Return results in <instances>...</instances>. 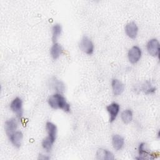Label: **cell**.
I'll list each match as a JSON object with an SVG mask.
<instances>
[{
    "mask_svg": "<svg viewBox=\"0 0 160 160\" xmlns=\"http://www.w3.org/2000/svg\"><path fill=\"white\" fill-rule=\"evenodd\" d=\"M48 102L49 106L54 109H62L66 112L71 111L70 104L61 93L56 92L49 96Z\"/></svg>",
    "mask_w": 160,
    "mask_h": 160,
    "instance_id": "6da1fadb",
    "label": "cell"
},
{
    "mask_svg": "<svg viewBox=\"0 0 160 160\" xmlns=\"http://www.w3.org/2000/svg\"><path fill=\"white\" fill-rule=\"evenodd\" d=\"M79 49L86 54L91 55L94 52V44L91 39L87 36H84L81 38L79 43Z\"/></svg>",
    "mask_w": 160,
    "mask_h": 160,
    "instance_id": "7a4b0ae2",
    "label": "cell"
},
{
    "mask_svg": "<svg viewBox=\"0 0 160 160\" xmlns=\"http://www.w3.org/2000/svg\"><path fill=\"white\" fill-rule=\"evenodd\" d=\"M142 56V51L138 46H134L128 52V58L131 64H136L139 61Z\"/></svg>",
    "mask_w": 160,
    "mask_h": 160,
    "instance_id": "3957f363",
    "label": "cell"
},
{
    "mask_svg": "<svg viewBox=\"0 0 160 160\" xmlns=\"http://www.w3.org/2000/svg\"><path fill=\"white\" fill-rule=\"evenodd\" d=\"M11 110L16 114V116L20 118L23 114V107H22V101L19 98H15L10 103L9 105Z\"/></svg>",
    "mask_w": 160,
    "mask_h": 160,
    "instance_id": "277c9868",
    "label": "cell"
},
{
    "mask_svg": "<svg viewBox=\"0 0 160 160\" xmlns=\"http://www.w3.org/2000/svg\"><path fill=\"white\" fill-rule=\"evenodd\" d=\"M147 51L149 55L153 57H159V42L156 38L151 39L146 44Z\"/></svg>",
    "mask_w": 160,
    "mask_h": 160,
    "instance_id": "5b68a950",
    "label": "cell"
},
{
    "mask_svg": "<svg viewBox=\"0 0 160 160\" xmlns=\"http://www.w3.org/2000/svg\"><path fill=\"white\" fill-rule=\"evenodd\" d=\"M106 110L109 113V122H113L120 111V106L117 102H112L106 106Z\"/></svg>",
    "mask_w": 160,
    "mask_h": 160,
    "instance_id": "8992f818",
    "label": "cell"
},
{
    "mask_svg": "<svg viewBox=\"0 0 160 160\" xmlns=\"http://www.w3.org/2000/svg\"><path fill=\"white\" fill-rule=\"evenodd\" d=\"M18 126V121L15 118H10L5 121L4 130L8 138L17 131Z\"/></svg>",
    "mask_w": 160,
    "mask_h": 160,
    "instance_id": "52a82bcc",
    "label": "cell"
},
{
    "mask_svg": "<svg viewBox=\"0 0 160 160\" xmlns=\"http://www.w3.org/2000/svg\"><path fill=\"white\" fill-rule=\"evenodd\" d=\"M138 153L139 157L137 159H154L155 156L149 151L148 148L147 144L144 142H141L139 144L138 147Z\"/></svg>",
    "mask_w": 160,
    "mask_h": 160,
    "instance_id": "ba28073f",
    "label": "cell"
},
{
    "mask_svg": "<svg viewBox=\"0 0 160 160\" xmlns=\"http://www.w3.org/2000/svg\"><path fill=\"white\" fill-rule=\"evenodd\" d=\"M138 27L134 22H129L125 26V32L131 39H136L138 34Z\"/></svg>",
    "mask_w": 160,
    "mask_h": 160,
    "instance_id": "9c48e42d",
    "label": "cell"
},
{
    "mask_svg": "<svg viewBox=\"0 0 160 160\" xmlns=\"http://www.w3.org/2000/svg\"><path fill=\"white\" fill-rule=\"evenodd\" d=\"M9 139L12 143V144L16 148H19L21 146L22 139H23V134L21 131H16L12 134H11Z\"/></svg>",
    "mask_w": 160,
    "mask_h": 160,
    "instance_id": "30bf717a",
    "label": "cell"
},
{
    "mask_svg": "<svg viewBox=\"0 0 160 160\" xmlns=\"http://www.w3.org/2000/svg\"><path fill=\"white\" fill-rule=\"evenodd\" d=\"M111 87L114 96L121 95L124 91V84L118 79H113L111 81Z\"/></svg>",
    "mask_w": 160,
    "mask_h": 160,
    "instance_id": "8fae6325",
    "label": "cell"
},
{
    "mask_svg": "<svg viewBox=\"0 0 160 160\" xmlns=\"http://www.w3.org/2000/svg\"><path fill=\"white\" fill-rule=\"evenodd\" d=\"M96 159L101 160H113L114 156L113 153L104 148H99L96 152Z\"/></svg>",
    "mask_w": 160,
    "mask_h": 160,
    "instance_id": "7c38bea8",
    "label": "cell"
},
{
    "mask_svg": "<svg viewBox=\"0 0 160 160\" xmlns=\"http://www.w3.org/2000/svg\"><path fill=\"white\" fill-rule=\"evenodd\" d=\"M46 130L48 133V137L55 142L58 133L56 125L52 122L48 121L46 123Z\"/></svg>",
    "mask_w": 160,
    "mask_h": 160,
    "instance_id": "4fadbf2b",
    "label": "cell"
},
{
    "mask_svg": "<svg viewBox=\"0 0 160 160\" xmlns=\"http://www.w3.org/2000/svg\"><path fill=\"white\" fill-rule=\"evenodd\" d=\"M63 52L62 46L58 42H54L50 49V54L54 60L58 59Z\"/></svg>",
    "mask_w": 160,
    "mask_h": 160,
    "instance_id": "5bb4252c",
    "label": "cell"
},
{
    "mask_svg": "<svg viewBox=\"0 0 160 160\" xmlns=\"http://www.w3.org/2000/svg\"><path fill=\"white\" fill-rule=\"evenodd\" d=\"M112 144L116 151H120L124 147V139L121 135L114 134L112 137Z\"/></svg>",
    "mask_w": 160,
    "mask_h": 160,
    "instance_id": "9a60e30c",
    "label": "cell"
},
{
    "mask_svg": "<svg viewBox=\"0 0 160 160\" xmlns=\"http://www.w3.org/2000/svg\"><path fill=\"white\" fill-rule=\"evenodd\" d=\"M62 26L59 24L56 23L54 24L52 27V39L53 42H56L58 39L61 36L62 33Z\"/></svg>",
    "mask_w": 160,
    "mask_h": 160,
    "instance_id": "2e32d148",
    "label": "cell"
},
{
    "mask_svg": "<svg viewBox=\"0 0 160 160\" xmlns=\"http://www.w3.org/2000/svg\"><path fill=\"white\" fill-rule=\"evenodd\" d=\"M132 118H133L132 111L129 109L124 110L121 114V119L124 124L130 123L132 120Z\"/></svg>",
    "mask_w": 160,
    "mask_h": 160,
    "instance_id": "e0dca14e",
    "label": "cell"
},
{
    "mask_svg": "<svg viewBox=\"0 0 160 160\" xmlns=\"http://www.w3.org/2000/svg\"><path fill=\"white\" fill-rule=\"evenodd\" d=\"M51 84H52L51 86H52L54 89H55L57 92L62 94L65 90L64 84L62 81H61L58 79H56L54 78L52 80V82Z\"/></svg>",
    "mask_w": 160,
    "mask_h": 160,
    "instance_id": "ac0fdd59",
    "label": "cell"
},
{
    "mask_svg": "<svg viewBox=\"0 0 160 160\" xmlns=\"http://www.w3.org/2000/svg\"><path fill=\"white\" fill-rule=\"evenodd\" d=\"M54 143V141H53L47 136L45 138H44L43 140L42 141L41 146L46 152H49L52 149Z\"/></svg>",
    "mask_w": 160,
    "mask_h": 160,
    "instance_id": "d6986e66",
    "label": "cell"
},
{
    "mask_svg": "<svg viewBox=\"0 0 160 160\" xmlns=\"http://www.w3.org/2000/svg\"><path fill=\"white\" fill-rule=\"evenodd\" d=\"M156 87L151 86V84L149 83L145 84L142 86V91L144 92V93L147 94H152L156 91Z\"/></svg>",
    "mask_w": 160,
    "mask_h": 160,
    "instance_id": "ffe728a7",
    "label": "cell"
},
{
    "mask_svg": "<svg viewBox=\"0 0 160 160\" xmlns=\"http://www.w3.org/2000/svg\"><path fill=\"white\" fill-rule=\"evenodd\" d=\"M39 159H42V160H45V159H49V158L48 157V156H44L43 154H39Z\"/></svg>",
    "mask_w": 160,
    "mask_h": 160,
    "instance_id": "44dd1931",
    "label": "cell"
}]
</instances>
